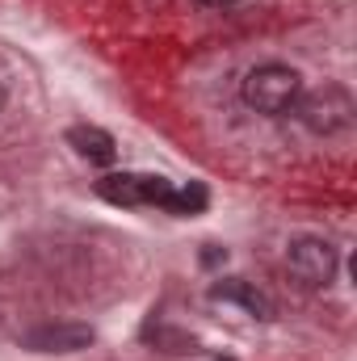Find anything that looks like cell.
<instances>
[{"mask_svg":"<svg viewBox=\"0 0 357 361\" xmlns=\"http://www.w3.org/2000/svg\"><path fill=\"white\" fill-rule=\"evenodd\" d=\"M290 114L303 122V130H311V135H320V139H332V135H341V130L353 126L357 101H353V92L345 89V85L324 80L320 89L298 92V101H294Z\"/></svg>","mask_w":357,"mask_h":361,"instance_id":"1","label":"cell"},{"mask_svg":"<svg viewBox=\"0 0 357 361\" xmlns=\"http://www.w3.org/2000/svg\"><path fill=\"white\" fill-rule=\"evenodd\" d=\"M298 92H303V76H298L294 68H286V63H261V68H253V72L244 76V85H240L244 105L257 109V114H265V118L290 114L294 101H298Z\"/></svg>","mask_w":357,"mask_h":361,"instance_id":"2","label":"cell"},{"mask_svg":"<svg viewBox=\"0 0 357 361\" xmlns=\"http://www.w3.org/2000/svg\"><path fill=\"white\" fill-rule=\"evenodd\" d=\"M97 197H105L109 206H169L173 197V180L152 177V173H109L97 180Z\"/></svg>","mask_w":357,"mask_h":361,"instance_id":"3","label":"cell"},{"mask_svg":"<svg viewBox=\"0 0 357 361\" xmlns=\"http://www.w3.org/2000/svg\"><path fill=\"white\" fill-rule=\"evenodd\" d=\"M286 265H290V273H294L307 290H324V286H332V277L341 269V257H337V248H332L328 240H320V235H298V240H290Z\"/></svg>","mask_w":357,"mask_h":361,"instance_id":"4","label":"cell"},{"mask_svg":"<svg viewBox=\"0 0 357 361\" xmlns=\"http://www.w3.org/2000/svg\"><path fill=\"white\" fill-rule=\"evenodd\" d=\"M92 345V328L89 324H42L21 332V349L30 353H80Z\"/></svg>","mask_w":357,"mask_h":361,"instance_id":"5","label":"cell"},{"mask_svg":"<svg viewBox=\"0 0 357 361\" xmlns=\"http://www.w3.org/2000/svg\"><path fill=\"white\" fill-rule=\"evenodd\" d=\"M210 298H214V302H236V307H244L253 319H273V302H269L253 281H244V277H223V281H214V286H210Z\"/></svg>","mask_w":357,"mask_h":361,"instance_id":"6","label":"cell"},{"mask_svg":"<svg viewBox=\"0 0 357 361\" xmlns=\"http://www.w3.org/2000/svg\"><path fill=\"white\" fill-rule=\"evenodd\" d=\"M68 143H72L76 156H85L89 164H114V156H118L114 135L101 130V126H72V130H68Z\"/></svg>","mask_w":357,"mask_h":361,"instance_id":"7","label":"cell"},{"mask_svg":"<svg viewBox=\"0 0 357 361\" xmlns=\"http://www.w3.org/2000/svg\"><path fill=\"white\" fill-rule=\"evenodd\" d=\"M206 202H210V193H206V185L202 180H189V185H173V197H169V214H202L206 210Z\"/></svg>","mask_w":357,"mask_h":361,"instance_id":"8","label":"cell"},{"mask_svg":"<svg viewBox=\"0 0 357 361\" xmlns=\"http://www.w3.org/2000/svg\"><path fill=\"white\" fill-rule=\"evenodd\" d=\"M152 341L164 345V353H193V336H181V332H169V328H156Z\"/></svg>","mask_w":357,"mask_h":361,"instance_id":"9","label":"cell"},{"mask_svg":"<svg viewBox=\"0 0 357 361\" xmlns=\"http://www.w3.org/2000/svg\"><path fill=\"white\" fill-rule=\"evenodd\" d=\"M219 261H227V252H223V248H214V244H206V252H202V265H219Z\"/></svg>","mask_w":357,"mask_h":361,"instance_id":"10","label":"cell"},{"mask_svg":"<svg viewBox=\"0 0 357 361\" xmlns=\"http://www.w3.org/2000/svg\"><path fill=\"white\" fill-rule=\"evenodd\" d=\"M202 4H210V8H227V4H236V0H202Z\"/></svg>","mask_w":357,"mask_h":361,"instance_id":"11","label":"cell"},{"mask_svg":"<svg viewBox=\"0 0 357 361\" xmlns=\"http://www.w3.org/2000/svg\"><path fill=\"white\" fill-rule=\"evenodd\" d=\"M219 361H227V357H219Z\"/></svg>","mask_w":357,"mask_h":361,"instance_id":"12","label":"cell"}]
</instances>
